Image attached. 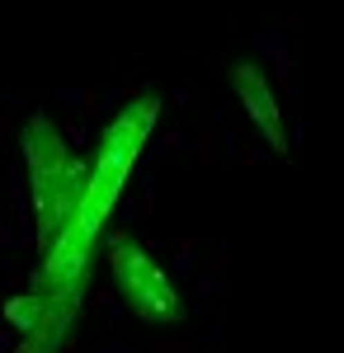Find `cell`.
<instances>
[{
    "label": "cell",
    "mask_w": 344,
    "mask_h": 353,
    "mask_svg": "<svg viewBox=\"0 0 344 353\" xmlns=\"http://www.w3.org/2000/svg\"><path fill=\"white\" fill-rule=\"evenodd\" d=\"M19 146H24V165H28V193H33V217L48 212V203L57 198L66 170H71V146L48 113H28L24 132H19Z\"/></svg>",
    "instance_id": "2"
},
{
    "label": "cell",
    "mask_w": 344,
    "mask_h": 353,
    "mask_svg": "<svg viewBox=\"0 0 344 353\" xmlns=\"http://www.w3.org/2000/svg\"><path fill=\"white\" fill-rule=\"evenodd\" d=\"M38 311H43V292L33 288V292H24V297H15V301H5V321L19 330H33V321H38Z\"/></svg>",
    "instance_id": "4"
},
{
    "label": "cell",
    "mask_w": 344,
    "mask_h": 353,
    "mask_svg": "<svg viewBox=\"0 0 344 353\" xmlns=\"http://www.w3.org/2000/svg\"><path fill=\"white\" fill-rule=\"evenodd\" d=\"M108 269H113V283H118L123 301L133 306L146 325H180L184 321V297L175 292L170 273L160 269L133 236H123V241L113 245Z\"/></svg>",
    "instance_id": "1"
},
{
    "label": "cell",
    "mask_w": 344,
    "mask_h": 353,
    "mask_svg": "<svg viewBox=\"0 0 344 353\" xmlns=\"http://www.w3.org/2000/svg\"><path fill=\"white\" fill-rule=\"evenodd\" d=\"M231 85H236V99L245 104L250 113V123L260 128L269 146L278 151V156H288V128H283V104H278V94H274V85L265 81V71L255 66V61H236L231 66Z\"/></svg>",
    "instance_id": "3"
}]
</instances>
